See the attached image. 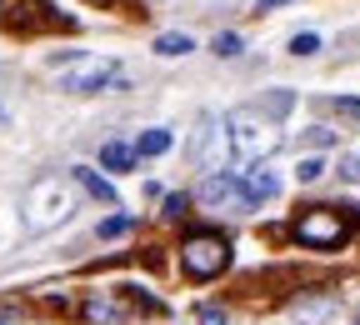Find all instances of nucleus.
Masks as SVG:
<instances>
[{"label":"nucleus","instance_id":"nucleus-1","mask_svg":"<svg viewBox=\"0 0 360 325\" xmlns=\"http://www.w3.org/2000/svg\"><path fill=\"white\" fill-rule=\"evenodd\" d=\"M225 141H231V160H245V165H260L270 151L281 146V135L265 125V115H255L250 106L236 110L231 120H225Z\"/></svg>","mask_w":360,"mask_h":325},{"label":"nucleus","instance_id":"nucleus-2","mask_svg":"<svg viewBox=\"0 0 360 325\" xmlns=\"http://www.w3.org/2000/svg\"><path fill=\"white\" fill-rule=\"evenodd\" d=\"M225 265H231V241H225L220 230H195V236H186V246H180V270H186L191 281H215V275H225Z\"/></svg>","mask_w":360,"mask_h":325},{"label":"nucleus","instance_id":"nucleus-3","mask_svg":"<svg viewBox=\"0 0 360 325\" xmlns=\"http://www.w3.org/2000/svg\"><path fill=\"white\" fill-rule=\"evenodd\" d=\"M290 236L300 241V246H310V250H335L350 230H345V215L340 210H300L295 215V225H290Z\"/></svg>","mask_w":360,"mask_h":325},{"label":"nucleus","instance_id":"nucleus-4","mask_svg":"<svg viewBox=\"0 0 360 325\" xmlns=\"http://www.w3.org/2000/svg\"><path fill=\"white\" fill-rule=\"evenodd\" d=\"M25 210H30V225H35V230L65 220V215L75 210V191H70V180H60V175L40 180L35 191H30V200H25Z\"/></svg>","mask_w":360,"mask_h":325},{"label":"nucleus","instance_id":"nucleus-5","mask_svg":"<svg viewBox=\"0 0 360 325\" xmlns=\"http://www.w3.org/2000/svg\"><path fill=\"white\" fill-rule=\"evenodd\" d=\"M191 160H195V170H205V175L231 170V141H225V120H220V115H205V120H200V135H195V146H191Z\"/></svg>","mask_w":360,"mask_h":325},{"label":"nucleus","instance_id":"nucleus-6","mask_svg":"<svg viewBox=\"0 0 360 325\" xmlns=\"http://www.w3.org/2000/svg\"><path fill=\"white\" fill-rule=\"evenodd\" d=\"M276 196H281V175L270 170L265 160H260V165H250V170L240 175V200H245V205H260V200H276Z\"/></svg>","mask_w":360,"mask_h":325},{"label":"nucleus","instance_id":"nucleus-7","mask_svg":"<svg viewBox=\"0 0 360 325\" xmlns=\"http://www.w3.org/2000/svg\"><path fill=\"white\" fill-rule=\"evenodd\" d=\"M80 320H85V325H125V320H130V305H125L120 295H85Z\"/></svg>","mask_w":360,"mask_h":325},{"label":"nucleus","instance_id":"nucleus-8","mask_svg":"<svg viewBox=\"0 0 360 325\" xmlns=\"http://www.w3.org/2000/svg\"><path fill=\"white\" fill-rule=\"evenodd\" d=\"M115 75H120V65L115 60H101V65H90V70L65 75V90H70V96H90V90H105Z\"/></svg>","mask_w":360,"mask_h":325},{"label":"nucleus","instance_id":"nucleus-9","mask_svg":"<svg viewBox=\"0 0 360 325\" xmlns=\"http://www.w3.org/2000/svg\"><path fill=\"white\" fill-rule=\"evenodd\" d=\"M231 196H240V175H231V170L205 175V180H200V191H195V200H200V205H225Z\"/></svg>","mask_w":360,"mask_h":325},{"label":"nucleus","instance_id":"nucleus-10","mask_svg":"<svg viewBox=\"0 0 360 325\" xmlns=\"http://www.w3.org/2000/svg\"><path fill=\"white\" fill-rule=\"evenodd\" d=\"M70 180L80 185V191H85V196H96V200H105V205H115V185H110V180L101 175V170H90V165H75V170H70Z\"/></svg>","mask_w":360,"mask_h":325},{"label":"nucleus","instance_id":"nucleus-11","mask_svg":"<svg viewBox=\"0 0 360 325\" xmlns=\"http://www.w3.org/2000/svg\"><path fill=\"white\" fill-rule=\"evenodd\" d=\"M135 160H141V155H135V146H125V141H105V146H101V165H105L110 175H130Z\"/></svg>","mask_w":360,"mask_h":325},{"label":"nucleus","instance_id":"nucleus-12","mask_svg":"<svg viewBox=\"0 0 360 325\" xmlns=\"http://www.w3.org/2000/svg\"><path fill=\"white\" fill-rule=\"evenodd\" d=\"M290 106H295V96H290V90H265V96H260V101H255L250 110H255V115H265L270 125H276V120H281V115H285Z\"/></svg>","mask_w":360,"mask_h":325},{"label":"nucleus","instance_id":"nucleus-13","mask_svg":"<svg viewBox=\"0 0 360 325\" xmlns=\"http://www.w3.org/2000/svg\"><path fill=\"white\" fill-rule=\"evenodd\" d=\"M175 141H170V130L165 125H150V130H141V141H135V155H146V160H155V155H165Z\"/></svg>","mask_w":360,"mask_h":325},{"label":"nucleus","instance_id":"nucleus-14","mask_svg":"<svg viewBox=\"0 0 360 325\" xmlns=\"http://www.w3.org/2000/svg\"><path fill=\"white\" fill-rule=\"evenodd\" d=\"M150 51H155V56H191L195 40H191V35H155Z\"/></svg>","mask_w":360,"mask_h":325},{"label":"nucleus","instance_id":"nucleus-15","mask_svg":"<svg viewBox=\"0 0 360 325\" xmlns=\"http://www.w3.org/2000/svg\"><path fill=\"white\" fill-rule=\"evenodd\" d=\"M335 315V300H305L295 305V320H330Z\"/></svg>","mask_w":360,"mask_h":325},{"label":"nucleus","instance_id":"nucleus-16","mask_svg":"<svg viewBox=\"0 0 360 325\" xmlns=\"http://www.w3.org/2000/svg\"><path fill=\"white\" fill-rule=\"evenodd\" d=\"M125 230H130V215H120V210H115V215H105V220H101V241H120Z\"/></svg>","mask_w":360,"mask_h":325},{"label":"nucleus","instance_id":"nucleus-17","mask_svg":"<svg viewBox=\"0 0 360 325\" xmlns=\"http://www.w3.org/2000/svg\"><path fill=\"white\" fill-rule=\"evenodd\" d=\"M290 56H321V35H315V30H300V35L290 40Z\"/></svg>","mask_w":360,"mask_h":325},{"label":"nucleus","instance_id":"nucleus-18","mask_svg":"<svg viewBox=\"0 0 360 325\" xmlns=\"http://www.w3.org/2000/svg\"><path fill=\"white\" fill-rule=\"evenodd\" d=\"M245 51V40L236 35V30H225V35H215V56H225V60H231V56H240Z\"/></svg>","mask_w":360,"mask_h":325},{"label":"nucleus","instance_id":"nucleus-19","mask_svg":"<svg viewBox=\"0 0 360 325\" xmlns=\"http://www.w3.org/2000/svg\"><path fill=\"white\" fill-rule=\"evenodd\" d=\"M335 175H340L345 185H360V155H340V165H335Z\"/></svg>","mask_w":360,"mask_h":325},{"label":"nucleus","instance_id":"nucleus-20","mask_svg":"<svg viewBox=\"0 0 360 325\" xmlns=\"http://www.w3.org/2000/svg\"><path fill=\"white\" fill-rule=\"evenodd\" d=\"M330 110H335V115H345V120H360V101H355V96H335V101H330Z\"/></svg>","mask_w":360,"mask_h":325},{"label":"nucleus","instance_id":"nucleus-21","mask_svg":"<svg viewBox=\"0 0 360 325\" xmlns=\"http://www.w3.org/2000/svg\"><path fill=\"white\" fill-rule=\"evenodd\" d=\"M305 141H310L315 151H326V146H335V130H326V125H310V130H305Z\"/></svg>","mask_w":360,"mask_h":325},{"label":"nucleus","instance_id":"nucleus-22","mask_svg":"<svg viewBox=\"0 0 360 325\" xmlns=\"http://www.w3.org/2000/svg\"><path fill=\"white\" fill-rule=\"evenodd\" d=\"M321 170H326V165H321V160H315V155H310V160H300V165H295V175H300V180H305V185H310V180H321Z\"/></svg>","mask_w":360,"mask_h":325},{"label":"nucleus","instance_id":"nucleus-23","mask_svg":"<svg viewBox=\"0 0 360 325\" xmlns=\"http://www.w3.org/2000/svg\"><path fill=\"white\" fill-rule=\"evenodd\" d=\"M195 320H200V325H225V310H215V305H200V310H195Z\"/></svg>","mask_w":360,"mask_h":325},{"label":"nucleus","instance_id":"nucleus-24","mask_svg":"<svg viewBox=\"0 0 360 325\" xmlns=\"http://www.w3.org/2000/svg\"><path fill=\"white\" fill-rule=\"evenodd\" d=\"M180 210H186V196H170L165 200V220H180Z\"/></svg>","mask_w":360,"mask_h":325},{"label":"nucleus","instance_id":"nucleus-25","mask_svg":"<svg viewBox=\"0 0 360 325\" xmlns=\"http://www.w3.org/2000/svg\"><path fill=\"white\" fill-rule=\"evenodd\" d=\"M276 6H285V0H255V11H276Z\"/></svg>","mask_w":360,"mask_h":325},{"label":"nucleus","instance_id":"nucleus-26","mask_svg":"<svg viewBox=\"0 0 360 325\" xmlns=\"http://www.w3.org/2000/svg\"><path fill=\"white\" fill-rule=\"evenodd\" d=\"M0 325H11V320H6V315H0Z\"/></svg>","mask_w":360,"mask_h":325},{"label":"nucleus","instance_id":"nucleus-27","mask_svg":"<svg viewBox=\"0 0 360 325\" xmlns=\"http://www.w3.org/2000/svg\"><path fill=\"white\" fill-rule=\"evenodd\" d=\"M0 120H6V110H0Z\"/></svg>","mask_w":360,"mask_h":325}]
</instances>
